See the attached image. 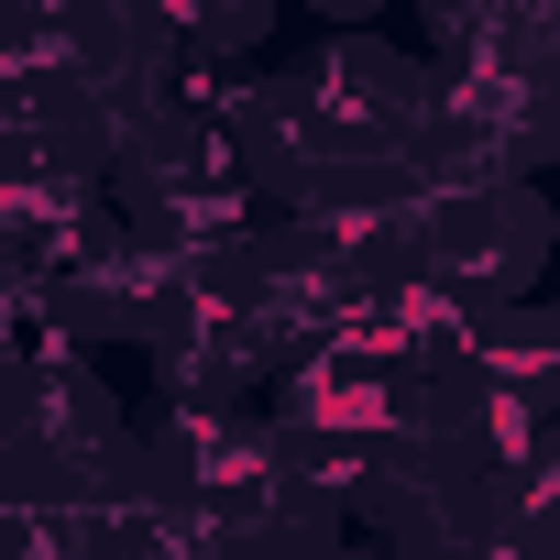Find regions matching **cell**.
<instances>
[{
  "mask_svg": "<svg viewBox=\"0 0 560 560\" xmlns=\"http://www.w3.org/2000/svg\"><path fill=\"white\" fill-rule=\"evenodd\" d=\"M549 253H560V209L527 187H462V198H429V275L451 298H472L483 319L538 298L549 287Z\"/></svg>",
  "mask_w": 560,
  "mask_h": 560,
  "instance_id": "cell-1",
  "label": "cell"
},
{
  "mask_svg": "<svg viewBox=\"0 0 560 560\" xmlns=\"http://www.w3.org/2000/svg\"><path fill=\"white\" fill-rule=\"evenodd\" d=\"M298 12H308L319 34H374V23L396 12V0H298Z\"/></svg>",
  "mask_w": 560,
  "mask_h": 560,
  "instance_id": "cell-2",
  "label": "cell"
},
{
  "mask_svg": "<svg viewBox=\"0 0 560 560\" xmlns=\"http://www.w3.org/2000/svg\"><path fill=\"white\" fill-rule=\"evenodd\" d=\"M549 298H560V253H549Z\"/></svg>",
  "mask_w": 560,
  "mask_h": 560,
  "instance_id": "cell-3",
  "label": "cell"
}]
</instances>
